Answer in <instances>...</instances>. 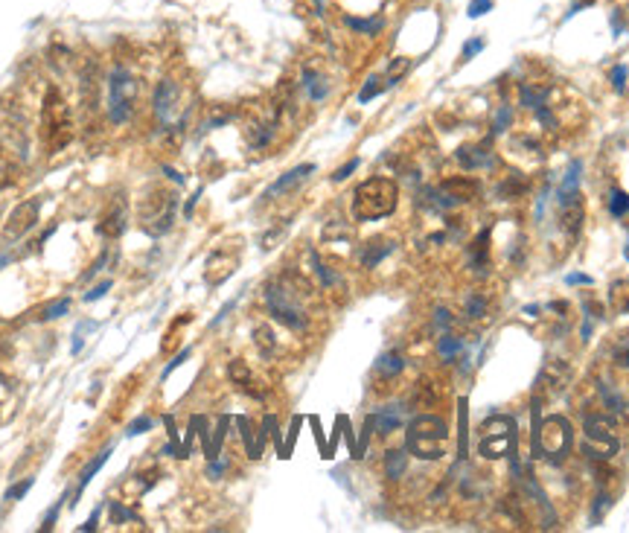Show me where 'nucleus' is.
<instances>
[{
	"label": "nucleus",
	"instance_id": "1",
	"mask_svg": "<svg viewBox=\"0 0 629 533\" xmlns=\"http://www.w3.org/2000/svg\"><path fill=\"white\" fill-rule=\"evenodd\" d=\"M306 298H309V283L297 274H283L265 288V303L271 318L294 332H304L309 327Z\"/></svg>",
	"mask_w": 629,
	"mask_h": 533
},
{
	"label": "nucleus",
	"instance_id": "2",
	"mask_svg": "<svg viewBox=\"0 0 629 533\" xmlns=\"http://www.w3.org/2000/svg\"><path fill=\"white\" fill-rule=\"evenodd\" d=\"M396 201H399V186L394 178H385V175L367 178L352 193V219L355 222L385 219L396 210Z\"/></svg>",
	"mask_w": 629,
	"mask_h": 533
},
{
	"label": "nucleus",
	"instance_id": "3",
	"mask_svg": "<svg viewBox=\"0 0 629 533\" xmlns=\"http://www.w3.org/2000/svg\"><path fill=\"white\" fill-rule=\"evenodd\" d=\"M449 443V422L434 414H420L408 422V440L405 449L420 461H437L446 455Z\"/></svg>",
	"mask_w": 629,
	"mask_h": 533
},
{
	"label": "nucleus",
	"instance_id": "4",
	"mask_svg": "<svg viewBox=\"0 0 629 533\" xmlns=\"http://www.w3.org/2000/svg\"><path fill=\"white\" fill-rule=\"evenodd\" d=\"M138 99V79L126 64H114L108 73V120L114 125H126L134 114Z\"/></svg>",
	"mask_w": 629,
	"mask_h": 533
},
{
	"label": "nucleus",
	"instance_id": "5",
	"mask_svg": "<svg viewBox=\"0 0 629 533\" xmlns=\"http://www.w3.org/2000/svg\"><path fill=\"white\" fill-rule=\"evenodd\" d=\"M41 125H44V140L52 152H62L70 138H73V123L67 114V102L56 88H50L41 105Z\"/></svg>",
	"mask_w": 629,
	"mask_h": 533
},
{
	"label": "nucleus",
	"instance_id": "6",
	"mask_svg": "<svg viewBox=\"0 0 629 533\" xmlns=\"http://www.w3.org/2000/svg\"><path fill=\"white\" fill-rule=\"evenodd\" d=\"M586 443H583V451L586 458L594 461V464H606L618 455V434H615V420L609 414H589L586 417Z\"/></svg>",
	"mask_w": 629,
	"mask_h": 533
},
{
	"label": "nucleus",
	"instance_id": "7",
	"mask_svg": "<svg viewBox=\"0 0 629 533\" xmlns=\"http://www.w3.org/2000/svg\"><path fill=\"white\" fill-rule=\"evenodd\" d=\"M571 437H574V432H571V422L565 417H560V414L548 417L542 425H536V434H533L536 458L542 455V458L560 464L568 455V449H571Z\"/></svg>",
	"mask_w": 629,
	"mask_h": 533
},
{
	"label": "nucleus",
	"instance_id": "8",
	"mask_svg": "<svg viewBox=\"0 0 629 533\" xmlns=\"http://www.w3.org/2000/svg\"><path fill=\"white\" fill-rule=\"evenodd\" d=\"M423 196H425V204L431 210L446 213V210H455L460 204L472 201L478 196V184L472 178H467V175H452V178L440 181L437 186H431V190H425Z\"/></svg>",
	"mask_w": 629,
	"mask_h": 533
},
{
	"label": "nucleus",
	"instance_id": "9",
	"mask_svg": "<svg viewBox=\"0 0 629 533\" xmlns=\"http://www.w3.org/2000/svg\"><path fill=\"white\" fill-rule=\"evenodd\" d=\"M175 210H178V198L172 193H157L152 196L143 210H140V225L149 236H163L172 222H175Z\"/></svg>",
	"mask_w": 629,
	"mask_h": 533
},
{
	"label": "nucleus",
	"instance_id": "10",
	"mask_svg": "<svg viewBox=\"0 0 629 533\" xmlns=\"http://www.w3.org/2000/svg\"><path fill=\"white\" fill-rule=\"evenodd\" d=\"M513 417H492V422L484 425L481 434V455L484 458H501L513 446Z\"/></svg>",
	"mask_w": 629,
	"mask_h": 533
},
{
	"label": "nucleus",
	"instance_id": "11",
	"mask_svg": "<svg viewBox=\"0 0 629 533\" xmlns=\"http://www.w3.org/2000/svg\"><path fill=\"white\" fill-rule=\"evenodd\" d=\"M38 216H41V198H26L21 201L4 225V242H15V239L26 236L35 225H38Z\"/></svg>",
	"mask_w": 629,
	"mask_h": 533
},
{
	"label": "nucleus",
	"instance_id": "12",
	"mask_svg": "<svg viewBox=\"0 0 629 533\" xmlns=\"http://www.w3.org/2000/svg\"><path fill=\"white\" fill-rule=\"evenodd\" d=\"M152 105H155V117H157L160 125H169L178 117V111H181V88H178L175 79H163V82H157Z\"/></svg>",
	"mask_w": 629,
	"mask_h": 533
},
{
	"label": "nucleus",
	"instance_id": "13",
	"mask_svg": "<svg viewBox=\"0 0 629 533\" xmlns=\"http://www.w3.org/2000/svg\"><path fill=\"white\" fill-rule=\"evenodd\" d=\"M457 161H460L463 169L475 172V169H492V167H496V155L489 152L486 143H472V146H460L457 149Z\"/></svg>",
	"mask_w": 629,
	"mask_h": 533
},
{
	"label": "nucleus",
	"instance_id": "14",
	"mask_svg": "<svg viewBox=\"0 0 629 533\" xmlns=\"http://www.w3.org/2000/svg\"><path fill=\"white\" fill-rule=\"evenodd\" d=\"M405 414H408V408H405L402 403H394V405H385V408L373 411V414H370V422H373V429H376L379 434H394L399 425L405 422Z\"/></svg>",
	"mask_w": 629,
	"mask_h": 533
},
{
	"label": "nucleus",
	"instance_id": "15",
	"mask_svg": "<svg viewBox=\"0 0 629 533\" xmlns=\"http://www.w3.org/2000/svg\"><path fill=\"white\" fill-rule=\"evenodd\" d=\"M126 228H128V213H126V204H123V201H117V204L102 216V222L96 225L99 236H105V239H117V236H123Z\"/></svg>",
	"mask_w": 629,
	"mask_h": 533
},
{
	"label": "nucleus",
	"instance_id": "16",
	"mask_svg": "<svg viewBox=\"0 0 629 533\" xmlns=\"http://www.w3.org/2000/svg\"><path fill=\"white\" fill-rule=\"evenodd\" d=\"M312 172H315V164H304V167H294V169H289L283 178H277L274 184L268 186L262 198H274V196H280V193L294 190V186H297V184H304V181H306Z\"/></svg>",
	"mask_w": 629,
	"mask_h": 533
},
{
	"label": "nucleus",
	"instance_id": "17",
	"mask_svg": "<svg viewBox=\"0 0 629 533\" xmlns=\"http://www.w3.org/2000/svg\"><path fill=\"white\" fill-rule=\"evenodd\" d=\"M233 271H236V257H230V259H228V254H225V251H216V254L207 259L204 277H207V283H210V286H218V283H225V280H228Z\"/></svg>",
	"mask_w": 629,
	"mask_h": 533
},
{
	"label": "nucleus",
	"instance_id": "18",
	"mask_svg": "<svg viewBox=\"0 0 629 533\" xmlns=\"http://www.w3.org/2000/svg\"><path fill=\"white\" fill-rule=\"evenodd\" d=\"M228 376H230V382L239 388V391H245V393H251V396H262V391L257 388V379H254V373H251V367L245 364L242 359H233L230 364H228Z\"/></svg>",
	"mask_w": 629,
	"mask_h": 533
},
{
	"label": "nucleus",
	"instance_id": "19",
	"mask_svg": "<svg viewBox=\"0 0 629 533\" xmlns=\"http://www.w3.org/2000/svg\"><path fill=\"white\" fill-rule=\"evenodd\" d=\"M402 367H405V361H402V356L396 353V350H391V353H382L379 359H376V367H373V376L376 379H382V382H394L399 373H402Z\"/></svg>",
	"mask_w": 629,
	"mask_h": 533
},
{
	"label": "nucleus",
	"instance_id": "20",
	"mask_svg": "<svg viewBox=\"0 0 629 533\" xmlns=\"http://www.w3.org/2000/svg\"><path fill=\"white\" fill-rule=\"evenodd\" d=\"M394 242H388V239H373V242H367L362 248V265L364 269H376V265L385 259L388 254H394Z\"/></svg>",
	"mask_w": 629,
	"mask_h": 533
},
{
	"label": "nucleus",
	"instance_id": "21",
	"mask_svg": "<svg viewBox=\"0 0 629 533\" xmlns=\"http://www.w3.org/2000/svg\"><path fill=\"white\" fill-rule=\"evenodd\" d=\"M609 309L615 315H629V277H620L609 286Z\"/></svg>",
	"mask_w": 629,
	"mask_h": 533
},
{
	"label": "nucleus",
	"instance_id": "22",
	"mask_svg": "<svg viewBox=\"0 0 629 533\" xmlns=\"http://www.w3.org/2000/svg\"><path fill=\"white\" fill-rule=\"evenodd\" d=\"M111 455H114V446H105V449L99 451V455H96V458H94V461L85 466V469H82V475H79V490H76V498H79L82 493H85V487L94 481V475H96V472L105 466V461L111 458Z\"/></svg>",
	"mask_w": 629,
	"mask_h": 533
},
{
	"label": "nucleus",
	"instance_id": "23",
	"mask_svg": "<svg viewBox=\"0 0 629 533\" xmlns=\"http://www.w3.org/2000/svg\"><path fill=\"white\" fill-rule=\"evenodd\" d=\"M304 91L309 94V99H315V102H321V99H326V94H330V85L323 82V76L318 73V70H312V67H306L304 70Z\"/></svg>",
	"mask_w": 629,
	"mask_h": 533
},
{
	"label": "nucleus",
	"instance_id": "24",
	"mask_svg": "<svg viewBox=\"0 0 629 533\" xmlns=\"http://www.w3.org/2000/svg\"><path fill=\"white\" fill-rule=\"evenodd\" d=\"M405 466H408V449H391L385 455V472L391 481H399L405 475Z\"/></svg>",
	"mask_w": 629,
	"mask_h": 533
},
{
	"label": "nucleus",
	"instance_id": "25",
	"mask_svg": "<svg viewBox=\"0 0 629 533\" xmlns=\"http://www.w3.org/2000/svg\"><path fill=\"white\" fill-rule=\"evenodd\" d=\"M437 353H440L443 361H455L457 353H463V341L457 335H446L443 332L440 338H437Z\"/></svg>",
	"mask_w": 629,
	"mask_h": 533
},
{
	"label": "nucleus",
	"instance_id": "26",
	"mask_svg": "<svg viewBox=\"0 0 629 533\" xmlns=\"http://www.w3.org/2000/svg\"><path fill=\"white\" fill-rule=\"evenodd\" d=\"M236 422H239L245 449H248V458H260V455H262V446H260V440H257V434H254V425L248 422V417H239Z\"/></svg>",
	"mask_w": 629,
	"mask_h": 533
},
{
	"label": "nucleus",
	"instance_id": "27",
	"mask_svg": "<svg viewBox=\"0 0 629 533\" xmlns=\"http://www.w3.org/2000/svg\"><path fill=\"white\" fill-rule=\"evenodd\" d=\"M347 26L355 33H364V35H376L382 26H385V21L382 18H347Z\"/></svg>",
	"mask_w": 629,
	"mask_h": 533
},
{
	"label": "nucleus",
	"instance_id": "28",
	"mask_svg": "<svg viewBox=\"0 0 629 533\" xmlns=\"http://www.w3.org/2000/svg\"><path fill=\"white\" fill-rule=\"evenodd\" d=\"M609 213L615 219H623L626 213H629V196L623 193V190H612L609 193Z\"/></svg>",
	"mask_w": 629,
	"mask_h": 533
},
{
	"label": "nucleus",
	"instance_id": "29",
	"mask_svg": "<svg viewBox=\"0 0 629 533\" xmlns=\"http://www.w3.org/2000/svg\"><path fill=\"white\" fill-rule=\"evenodd\" d=\"M67 309H70V301H67V298H59V301L47 303V306L38 312V318H41V321H56V318L67 315Z\"/></svg>",
	"mask_w": 629,
	"mask_h": 533
},
{
	"label": "nucleus",
	"instance_id": "30",
	"mask_svg": "<svg viewBox=\"0 0 629 533\" xmlns=\"http://www.w3.org/2000/svg\"><path fill=\"white\" fill-rule=\"evenodd\" d=\"M612 361H615V367H620V370L629 373V335H623L620 341H615V347H612Z\"/></svg>",
	"mask_w": 629,
	"mask_h": 533
},
{
	"label": "nucleus",
	"instance_id": "31",
	"mask_svg": "<svg viewBox=\"0 0 629 533\" xmlns=\"http://www.w3.org/2000/svg\"><path fill=\"white\" fill-rule=\"evenodd\" d=\"M385 88H388V82H382V76H370V79H367V85L359 91V102H367V99L379 96Z\"/></svg>",
	"mask_w": 629,
	"mask_h": 533
},
{
	"label": "nucleus",
	"instance_id": "32",
	"mask_svg": "<svg viewBox=\"0 0 629 533\" xmlns=\"http://www.w3.org/2000/svg\"><path fill=\"white\" fill-rule=\"evenodd\" d=\"M254 338H257V347H260L265 356L274 353V332H271L268 327H257V330H254Z\"/></svg>",
	"mask_w": 629,
	"mask_h": 533
},
{
	"label": "nucleus",
	"instance_id": "33",
	"mask_svg": "<svg viewBox=\"0 0 629 533\" xmlns=\"http://www.w3.org/2000/svg\"><path fill=\"white\" fill-rule=\"evenodd\" d=\"M612 507V495L609 493H600L594 498V507H591V524H600V519H603V513Z\"/></svg>",
	"mask_w": 629,
	"mask_h": 533
},
{
	"label": "nucleus",
	"instance_id": "34",
	"mask_svg": "<svg viewBox=\"0 0 629 533\" xmlns=\"http://www.w3.org/2000/svg\"><path fill=\"white\" fill-rule=\"evenodd\" d=\"M408 67H411V62H408V59H396V62L388 67V76H385V79H388V85H396L399 79L408 73Z\"/></svg>",
	"mask_w": 629,
	"mask_h": 533
},
{
	"label": "nucleus",
	"instance_id": "35",
	"mask_svg": "<svg viewBox=\"0 0 629 533\" xmlns=\"http://www.w3.org/2000/svg\"><path fill=\"white\" fill-rule=\"evenodd\" d=\"M486 315V301L481 295H469L467 298V318H484Z\"/></svg>",
	"mask_w": 629,
	"mask_h": 533
},
{
	"label": "nucleus",
	"instance_id": "36",
	"mask_svg": "<svg viewBox=\"0 0 629 533\" xmlns=\"http://www.w3.org/2000/svg\"><path fill=\"white\" fill-rule=\"evenodd\" d=\"M510 123H513V108H510V105H501L496 123H492V135H501V131H504Z\"/></svg>",
	"mask_w": 629,
	"mask_h": 533
},
{
	"label": "nucleus",
	"instance_id": "37",
	"mask_svg": "<svg viewBox=\"0 0 629 533\" xmlns=\"http://www.w3.org/2000/svg\"><path fill=\"white\" fill-rule=\"evenodd\" d=\"M149 429H152V417H138V420H134V422L128 425V432H126V434H128V437H134V434H146Z\"/></svg>",
	"mask_w": 629,
	"mask_h": 533
},
{
	"label": "nucleus",
	"instance_id": "38",
	"mask_svg": "<svg viewBox=\"0 0 629 533\" xmlns=\"http://www.w3.org/2000/svg\"><path fill=\"white\" fill-rule=\"evenodd\" d=\"M131 519H138V516H134L131 510H123L117 501H111V522L114 524H123V522H131Z\"/></svg>",
	"mask_w": 629,
	"mask_h": 533
},
{
	"label": "nucleus",
	"instance_id": "39",
	"mask_svg": "<svg viewBox=\"0 0 629 533\" xmlns=\"http://www.w3.org/2000/svg\"><path fill=\"white\" fill-rule=\"evenodd\" d=\"M33 487V478H23L21 484H15V487H9V493H6V501H15V498H23L26 495V490Z\"/></svg>",
	"mask_w": 629,
	"mask_h": 533
},
{
	"label": "nucleus",
	"instance_id": "40",
	"mask_svg": "<svg viewBox=\"0 0 629 533\" xmlns=\"http://www.w3.org/2000/svg\"><path fill=\"white\" fill-rule=\"evenodd\" d=\"M626 73H629V70H626V64H618V67L612 70V88H615L618 94L626 88Z\"/></svg>",
	"mask_w": 629,
	"mask_h": 533
},
{
	"label": "nucleus",
	"instance_id": "41",
	"mask_svg": "<svg viewBox=\"0 0 629 533\" xmlns=\"http://www.w3.org/2000/svg\"><path fill=\"white\" fill-rule=\"evenodd\" d=\"M489 9H492V0H472L467 15H469V18H481V15L489 12Z\"/></svg>",
	"mask_w": 629,
	"mask_h": 533
},
{
	"label": "nucleus",
	"instance_id": "42",
	"mask_svg": "<svg viewBox=\"0 0 629 533\" xmlns=\"http://www.w3.org/2000/svg\"><path fill=\"white\" fill-rule=\"evenodd\" d=\"M108 288H111V280H102V283H99V286H94L91 291H85V301H88V303L99 301V298L105 295V291H108Z\"/></svg>",
	"mask_w": 629,
	"mask_h": 533
},
{
	"label": "nucleus",
	"instance_id": "43",
	"mask_svg": "<svg viewBox=\"0 0 629 533\" xmlns=\"http://www.w3.org/2000/svg\"><path fill=\"white\" fill-rule=\"evenodd\" d=\"M187 359H189V347H187V350H181V353H178V356H175V359H172V361L167 364V367H163V379H167V376H169V373H172L175 367H181V364H184Z\"/></svg>",
	"mask_w": 629,
	"mask_h": 533
},
{
	"label": "nucleus",
	"instance_id": "44",
	"mask_svg": "<svg viewBox=\"0 0 629 533\" xmlns=\"http://www.w3.org/2000/svg\"><path fill=\"white\" fill-rule=\"evenodd\" d=\"M449 324H452L449 309H437V312H434V327H437V330H449Z\"/></svg>",
	"mask_w": 629,
	"mask_h": 533
},
{
	"label": "nucleus",
	"instance_id": "45",
	"mask_svg": "<svg viewBox=\"0 0 629 533\" xmlns=\"http://www.w3.org/2000/svg\"><path fill=\"white\" fill-rule=\"evenodd\" d=\"M355 169H359V157H352V161H347V164H344V167H341V169L333 175V181H344V178H347L350 172H355Z\"/></svg>",
	"mask_w": 629,
	"mask_h": 533
},
{
	"label": "nucleus",
	"instance_id": "46",
	"mask_svg": "<svg viewBox=\"0 0 629 533\" xmlns=\"http://www.w3.org/2000/svg\"><path fill=\"white\" fill-rule=\"evenodd\" d=\"M481 50H484V41H481V38L467 41V47H463V59H472V56H478Z\"/></svg>",
	"mask_w": 629,
	"mask_h": 533
},
{
	"label": "nucleus",
	"instance_id": "47",
	"mask_svg": "<svg viewBox=\"0 0 629 533\" xmlns=\"http://www.w3.org/2000/svg\"><path fill=\"white\" fill-rule=\"evenodd\" d=\"M105 262H108V251H105V254H99V259H96V262H94V265H91V269H88V274H85V280H91V277H96V274H99V271H102V265H105Z\"/></svg>",
	"mask_w": 629,
	"mask_h": 533
},
{
	"label": "nucleus",
	"instance_id": "48",
	"mask_svg": "<svg viewBox=\"0 0 629 533\" xmlns=\"http://www.w3.org/2000/svg\"><path fill=\"white\" fill-rule=\"evenodd\" d=\"M565 283H568V286H591V277H586V274H568Z\"/></svg>",
	"mask_w": 629,
	"mask_h": 533
},
{
	"label": "nucleus",
	"instance_id": "49",
	"mask_svg": "<svg viewBox=\"0 0 629 533\" xmlns=\"http://www.w3.org/2000/svg\"><path fill=\"white\" fill-rule=\"evenodd\" d=\"M591 4H594V0H574V4H571V9H568V15H565V18H574V15H577L580 9L591 6Z\"/></svg>",
	"mask_w": 629,
	"mask_h": 533
},
{
	"label": "nucleus",
	"instance_id": "50",
	"mask_svg": "<svg viewBox=\"0 0 629 533\" xmlns=\"http://www.w3.org/2000/svg\"><path fill=\"white\" fill-rule=\"evenodd\" d=\"M96 519H99V510H94V516H91L85 524H82L79 530H96Z\"/></svg>",
	"mask_w": 629,
	"mask_h": 533
},
{
	"label": "nucleus",
	"instance_id": "51",
	"mask_svg": "<svg viewBox=\"0 0 629 533\" xmlns=\"http://www.w3.org/2000/svg\"><path fill=\"white\" fill-rule=\"evenodd\" d=\"M163 172H167V175H169V178H172L175 184H184V175H178L175 169H169V167H163Z\"/></svg>",
	"mask_w": 629,
	"mask_h": 533
},
{
	"label": "nucleus",
	"instance_id": "52",
	"mask_svg": "<svg viewBox=\"0 0 629 533\" xmlns=\"http://www.w3.org/2000/svg\"><path fill=\"white\" fill-rule=\"evenodd\" d=\"M623 257H626V259H629V242H626V245H623Z\"/></svg>",
	"mask_w": 629,
	"mask_h": 533
}]
</instances>
